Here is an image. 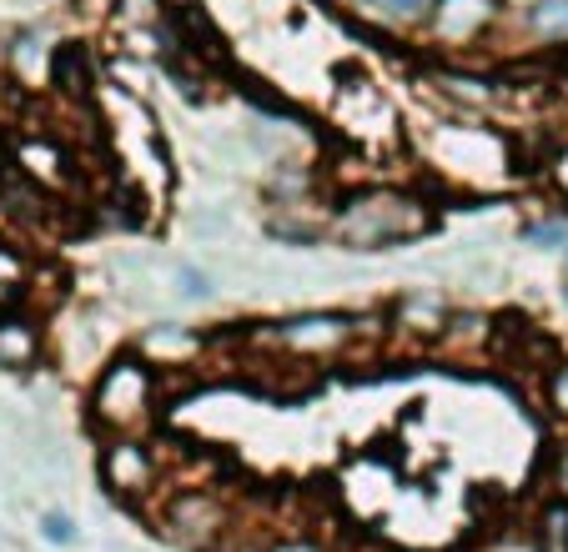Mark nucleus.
Returning a JSON list of instances; mask_svg holds the SVG:
<instances>
[{
  "label": "nucleus",
  "mask_w": 568,
  "mask_h": 552,
  "mask_svg": "<svg viewBox=\"0 0 568 552\" xmlns=\"http://www.w3.org/2000/svg\"><path fill=\"white\" fill-rule=\"evenodd\" d=\"M534 538L544 552H568V498H548L534 518Z\"/></svg>",
  "instance_id": "18"
},
{
  "label": "nucleus",
  "mask_w": 568,
  "mask_h": 552,
  "mask_svg": "<svg viewBox=\"0 0 568 552\" xmlns=\"http://www.w3.org/2000/svg\"><path fill=\"white\" fill-rule=\"evenodd\" d=\"M544 181L558 202H568V141H558V146L544 156Z\"/></svg>",
  "instance_id": "19"
},
{
  "label": "nucleus",
  "mask_w": 568,
  "mask_h": 552,
  "mask_svg": "<svg viewBox=\"0 0 568 552\" xmlns=\"http://www.w3.org/2000/svg\"><path fill=\"white\" fill-rule=\"evenodd\" d=\"M55 61H61V45L51 41V31H36V25L6 45V71L21 91H45L55 81Z\"/></svg>",
  "instance_id": "12"
},
{
  "label": "nucleus",
  "mask_w": 568,
  "mask_h": 552,
  "mask_svg": "<svg viewBox=\"0 0 568 552\" xmlns=\"http://www.w3.org/2000/svg\"><path fill=\"white\" fill-rule=\"evenodd\" d=\"M548 482H554L558 498H568V432L554 442V452H548Z\"/></svg>",
  "instance_id": "21"
},
{
  "label": "nucleus",
  "mask_w": 568,
  "mask_h": 552,
  "mask_svg": "<svg viewBox=\"0 0 568 552\" xmlns=\"http://www.w3.org/2000/svg\"><path fill=\"white\" fill-rule=\"evenodd\" d=\"M423 166L458 192H498L518 176V146L508 131L483 126V116L433 121L418 136Z\"/></svg>",
  "instance_id": "2"
},
{
  "label": "nucleus",
  "mask_w": 568,
  "mask_h": 552,
  "mask_svg": "<svg viewBox=\"0 0 568 552\" xmlns=\"http://www.w3.org/2000/svg\"><path fill=\"white\" fill-rule=\"evenodd\" d=\"M45 357V327L31 311H0V367L6 372H36Z\"/></svg>",
  "instance_id": "14"
},
{
  "label": "nucleus",
  "mask_w": 568,
  "mask_h": 552,
  "mask_svg": "<svg viewBox=\"0 0 568 552\" xmlns=\"http://www.w3.org/2000/svg\"><path fill=\"white\" fill-rule=\"evenodd\" d=\"M161 387H166V377L141 351H111L87 392V422L101 437H146L151 422H156Z\"/></svg>",
  "instance_id": "3"
},
{
  "label": "nucleus",
  "mask_w": 568,
  "mask_h": 552,
  "mask_svg": "<svg viewBox=\"0 0 568 552\" xmlns=\"http://www.w3.org/2000/svg\"><path fill=\"white\" fill-rule=\"evenodd\" d=\"M363 327H357L353 311H292V317L272 321L262 331L272 351L282 361H297V367H322V361H343L357 347Z\"/></svg>",
  "instance_id": "4"
},
{
  "label": "nucleus",
  "mask_w": 568,
  "mask_h": 552,
  "mask_svg": "<svg viewBox=\"0 0 568 552\" xmlns=\"http://www.w3.org/2000/svg\"><path fill=\"white\" fill-rule=\"evenodd\" d=\"M524 242H538V246H568V232H564V222H528V226H524Z\"/></svg>",
  "instance_id": "22"
},
{
  "label": "nucleus",
  "mask_w": 568,
  "mask_h": 552,
  "mask_svg": "<svg viewBox=\"0 0 568 552\" xmlns=\"http://www.w3.org/2000/svg\"><path fill=\"white\" fill-rule=\"evenodd\" d=\"M357 25L377 35H423L433 0H337Z\"/></svg>",
  "instance_id": "13"
},
{
  "label": "nucleus",
  "mask_w": 568,
  "mask_h": 552,
  "mask_svg": "<svg viewBox=\"0 0 568 552\" xmlns=\"http://www.w3.org/2000/svg\"><path fill=\"white\" fill-rule=\"evenodd\" d=\"M267 552H327V548H322L317 538H282V542H272Z\"/></svg>",
  "instance_id": "24"
},
{
  "label": "nucleus",
  "mask_w": 568,
  "mask_h": 552,
  "mask_svg": "<svg viewBox=\"0 0 568 552\" xmlns=\"http://www.w3.org/2000/svg\"><path fill=\"white\" fill-rule=\"evenodd\" d=\"M97 472L111 498L121 502H146L161 488V457L146 437H101Z\"/></svg>",
  "instance_id": "6"
},
{
  "label": "nucleus",
  "mask_w": 568,
  "mask_h": 552,
  "mask_svg": "<svg viewBox=\"0 0 568 552\" xmlns=\"http://www.w3.org/2000/svg\"><path fill=\"white\" fill-rule=\"evenodd\" d=\"M514 25L524 31V41L568 51V0H534V6H524L514 16Z\"/></svg>",
  "instance_id": "15"
},
{
  "label": "nucleus",
  "mask_w": 568,
  "mask_h": 552,
  "mask_svg": "<svg viewBox=\"0 0 568 552\" xmlns=\"http://www.w3.org/2000/svg\"><path fill=\"white\" fill-rule=\"evenodd\" d=\"M176 282H182V297H212V276L206 272H196V266H182V272H176Z\"/></svg>",
  "instance_id": "23"
},
{
  "label": "nucleus",
  "mask_w": 568,
  "mask_h": 552,
  "mask_svg": "<svg viewBox=\"0 0 568 552\" xmlns=\"http://www.w3.org/2000/svg\"><path fill=\"white\" fill-rule=\"evenodd\" d=\"M538 407L548 412V422L558 432H568V357H554L538 372Z\"/></svg>",
  "instance_id": "17"
},
{
  "label": "nucleus",
  "mask_w": 568,
  "mask_h": 552,
  "mask_svg": "<svg viewBox=\"0 0 568 552\" xmlns=\"http://www.w3.org/2000/svg\"><path fill=\"white\" fill-rule=\"evenodd\" d=\"M166 532L186 548H212L226 532V502L216 498L212 488H182L166 498V512H161Z\"/></svg>",
  "instance_id": "9"
},
{
  "label": "nucleus",
  "mask_w": 568,
  "mask_h": 552,
  "mask_svg": "<svg viewBox=\"0 0 568 552\" xmlns=\"http://www.w3.org/2000/svg\"><path fill=\"white\" fill-rule=\"evenodd\" d=\"M428 85L458 116H483V111H498L508 101V81H498V75H488V71H473V65H453V61L438 65V71L428 75Z\"/></svg>",
  "instance_id": "11"
},
{
  "label": "nucleus",
  "mask_w": 568,
  "mask_h": 552,
  "mask_svg": "<svg viewBox=\"0 0 568 552\" xmlns=\"http://www.w3.org/2000/svg\"><path fill=\"white\" fill-rule=\"evenodd\" d=\"M206 347H212V337L196 331V327H186V321H156V327H146L136 341H131V351H141L161 377L186 372V367H202Z\"/></svg>",
  "instance_id": "10"
},
{
  "label": "nucleus",
  "mask_w": 568,
  "mask_h": 552,
  "mask_svg": "<svg viewBox=\"0 0 568 552\" xmlns=\"http://www.w3.org/2000/svg\"><path fill=\"white\" fill-rule=\"evenodd\" d=\"M11 161L41 186V192H51V196L81 192V156H75L55 131H26V136H16Z\"/></svg>",
  "instance_id": "7"
},
{
  "label": "nucleus",
  "mask_w": 568,
  "mask_h": 552,
  "mask_svg": "<svg viewBox=\"0 0 568 552\" xmlns=\"http://www.w3.org/2000/svg\"><path fill=\"white\" fill-rule=\"evenodd\" d=\"M453 321V301L443 292H403L387 301V337L403 347H443V331Z\"/></svg>",
  "instance_id": "8"
},
{
  "label": "nucleus",
  "mask_w": 568,
  "mask_h": 552,
  "mask_svg": "<svg viewBox=\"0 0 568 552\" xmlns=\"http://www.w3.org/2000/svg\"><path fill=\"white\" fill-rule=\"evenodd\" d=\"M41 538L55 542V548H71L75 542V522L65 512H41Z\"/></svg>",
  "instance_id": "20"
},
{
  "label": "nucleus",
  "mask_w": 568,
  "mask_h": 552,
  "mask_svg": "<svg viewBox=\"0 0 568 552\" xmlns=\"http://www.w3.org/2000/svg\"><path fill=\"white\" fill-rule=\"evenodd\" d=\"M438 232V206L418 186H357L337 202V212L327 216V236L347 252H387V246H408Z\"/></svg>",
  "instance_id": "1"
},
{
  "label": "nucleus",
  "mask_w": 568,
  "mask_h": 552,
  "mask_svg": "<svg viewBox=\"0 0 568 552\" xmlns=\"http://www.w3.org/2000/svg\"><path fill=\"white\" fill-rule=\"evenodd\" d=\"M504 21H508L504 0H433L423 41L443 55H468V51H478Z\"/></svg>",
  "instance_id": "5"
},
{
  "label": "nucleus",
  "mask_w": 568,
  "mask_h": 552,
  "mask_svg": "<svg viewBox=\"0 0 568 552\" xmlns=\"http://www.w3.org/2000/svg\"><path fill=\"white\" fill-rule=\"evenodd\" d=\"M488 552H544V548H538V538L528 532V538H504V542H494Z\"/></svg>",
  "instance_id": "25"
},
{
  "label": "nucleus",
  "mask_w": 568,
  "mask_h": 552,
  "mask_svg": "<svg viewBox=\"0 0 568 552\" xmlns=\"http://www.w3.org/2000/svg\"><path fill=\"white\" fill-rule=\"evenodd\" d=\"M494 341H498L494 317L468 311V307H453V321H448V331H443V351H448V357H483Z\"/></svg>",
  "instance_id": "16"
}]
</instances>
